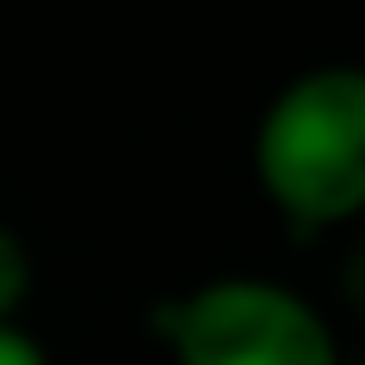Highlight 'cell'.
<instances>
[{
	"label": "cell",
	"mask_w": 365,
	"mask_h": 365,
	"mask_svg": "<svg viewBox=\"0 0 365 365\" xmlns=\"http://www.w3.org/2000/svg\"><path fill=\"white\" fill-rule=\"evenodd\" d=\"M177 365H341L329 317L268 274H220L158 311Z\"/></svg>",
	"instance_id": "cell-2"
},
{
	"label": "cell",
	"mask_w": 365,
	"mask_h": 365,
	"mask_svg": "<svg viewBox=\"0 0 365 365\" xmlns=\"http://www.w3.org/2000/svg\"><path fill=\"white\" fill-rule=\"evenodd\" d=\"M262 195L299 237L365 213V67L323 61L268 98L250 140Z\"/></svg>",
	"instance_id": "cell-1"
},
{
	"label": "cell",
	"mask_w": 365,
	"mask_h": 365,
	"mask_svg": "<svg viewBox=\"0 0 365 365\" xmlns=\"http://www.w3.org/2000/svg\"><path fill=\"white\" fill-rule=\"evenodd\" d=\"M31 280H37V262H31L25 237L0 220V323H19V311L31 299Z\"/></svg>",
	"instance_id": "cell-3"
},
{
	"label": "cell",
	"mask_w": 365,
	"mask_h": 365,
	"mask_svg": "<svg viewBox=\"0 0 365 365\" xmlns=\"http://www.w3.org/2000/svg\"><path fill=\"white\" fill-rule=\"evenodd\" d=\"M0 365H49V353L25 323H0Z\"/></svg>",
	"instance_id": "cell-4"
}]
</instances>
